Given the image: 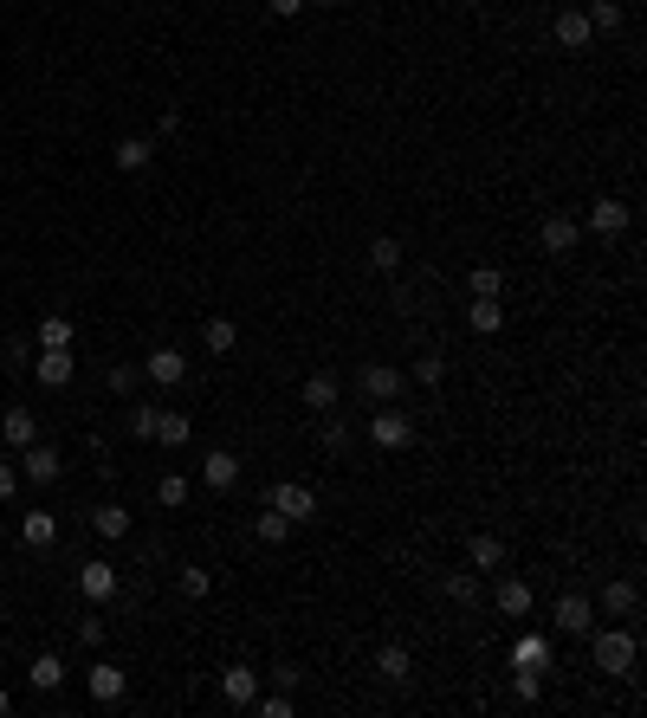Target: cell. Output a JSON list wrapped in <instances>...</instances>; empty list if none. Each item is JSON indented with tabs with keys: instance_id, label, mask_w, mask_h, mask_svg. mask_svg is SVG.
Masks as SVG:
<instances>
[{
	"instance_id": "6da1fadb",
	"label": "cell",
	"mask_w": 647,
	"mask_h": 718,
	"mask_svg": "<svg viewBox=\"0 0 647 718\" xmlns=\"http://www.w3.org/2000/svg\"><path fill=\"white\" fill-rule=\"evenodd\" d=\"M635 634L628 628H589V660H596V673H609V680H628L635 673Z\"/></svg>"
},
{
	"instance_id": "7a4b0ae2",
	"label": "cell",
	"mask_w": 647,
	"mask_h": 718,
	"mask_svg": "<svg viewBox=\"0 0 647 718\" xmlns=\"http://www.w3.org/2000/svg\"><path fill=\"white\" fill-rule=\"evenodd\" d=\"M20 479H33V486H52V479L65 473V460H59V447H52V440H33V447H20Z\"/></svg>"
},
{
	"instance_id": "3957f363",
	"label": "cell",
	"mask_w": 647,
	"mask_h": 718,
	"mask_svg": "<svg viewBox=\"0 0 647 718\" xmlns=\"http://www.w3.org/2000/svg\"><path fill=\"white\" fill-rule=\"evenodd\" d=\"M369 440H376L382 453H402L408 440H415V421H408L402 408H389V402H382V414H376V421H369Z\"/></svg>"
},
{
	"instance_id": "277c9868",
	"label": "cell",
	"mask_w": 647,
	"mask_h": 718,
	"mask_svg": "<svg viewBox=\"0 0 647 718\" xmlns=\"http://www.w3.org/2000/svg\"><path fill=\"white\" fill-rule=\"evenodd\" d=\"M201 486H208V492H233V486H240V453H233V447H208V453H201Z\"/></svg>"
},
{
	"instance_id": "5b68a950",
	"label": "cell",
	"mask_w": 647,
	"mask_h": 718,
	"mask_svg": "<svg viewBox=\"0 0 647 718\" xmlns=\"http://www.w3.org/2000/svg\"><path fill=\"white\" fill-rule=\"evenodd\" d=\"M272 505H279L285 518L292 524H305V518H318V492L305 486V479H279V486H272Z\"/></svg>"
},
{
	"instance_id": "8992f818",
	"label": "cell",
	"mask_w": 647,
	"mask_h": 718,
	"mask_svg": "<svg viewBox=\"0 0 647 718\" xmlns=\"http://www.w3.org/2000/svg\"><path fill=\"white\" fill-rule=\"evenodd\" d=\"M298 402H305L311 414H337V402H343V382L330 376V369H318V376H305V382H298Z\"/></svg>"
},
{
	"instance_id": "52a82bcc",
	"label": "cell",
	"mask_w": 647,
	"mask_h": 718,
	"mask_svg": "<svg viewBox=\"0 0 647 718\" xmlns=\"http://www.w3.org/2000/svg\"><path fill=\"white\" fill-rule=\"evenodd\" d=\"M143 376H149V382H162V389H175V382H188V356L175 350V343H162V350H149V356H143Z\"/></svg>"
},
{
	"instance_id": "ba28073f",
	"label": "cell",
	"mask_w": 647,
	"mask_h": 718,
	"mask_svg": "<svg viewBox=\"0 0 647 718\" xmlns=\"http://www.w3.org/2000/svg\"><path fill=\"white\" fill-rule=\"evenodd\" d=\"M78 596H85V602H110V596H117V563L85 557V570H78Z\"/></svg>"
},
{
	"instance_id": "9c48e42d",
	"label": "cell",
	"mask_w": 647,
	"mask_h": 718,
	"mask_svg": "<svg viewBox=\"0 0 647 718\" xmlns=\"http://www.w3.org/2000/svg\"><path fill=\"white\" fill-rule=\"evenodd\" d=\"M596 628V602L576 596V589H563L557 596V634H589Z\"/></svg>"
},
{
	"instance_id": "30bf717a",
	"label": "cell",
	"mask_w": 647,
	"mask_h": 718,
	"mask_svg": "<svg viewBox=\"0 0 647 718\" xmlns=\"http://www.w3.org/2000/svg\"><path fill=\"white\" fill-rule=\"evenodd\" d=\"M628 220H635V207H628L622 195H602L596 207H589V227H596L602 240H615V233H628Z\"/></svg>"
},
{
	"instance_id": "8fae6325",
	"label": "cell",
	"mask_w": 647,
	"mask_h": 718,
	"mask_svg": "<svg viewBox=\"0 0 647 718\" xmlns=\"http://www.w3.org/2000/svg\"><path fill=\"white\" fill-rule=\"evenodd\" d=\"M550 39H557L563 52H583V46H589V39H596V33H589L583 7H557V20H550Z\"/></svg>"
},
{
	"instance_id": "7c38bea8",
	"label": "cell",
	"mask_w": 647,
	"mask_h": 718,
	"mask_svg": "<svg viewBox=\"0 0 647 718\" xmlns=\"http://www.w3.org/2000/svg\"><path fill=\"white\" fill-rule=\"evenodd\" d=\"M538 240H544V253H550V259H570V253H576V240H583V227H576L570 214H550L544 227H538Z\"/></svg>"
},
{
	"instance_id": "4fadbf2b",
	"label": "cell",
	"mask_w": 647,
	"mask_h": 718,
	"mask_svg": "<svg viewBox=\"0 0 647 718\" xmlns=\"http://www.w3.org/2000/svg\"><path fill=\"white\" fill-rule=\"evenodd\" d=\"M363 395H369V402H395V395H402V363H369L363 369Z\"/></svg>"
},
{
	"instance_id": "5bb4252c",
	"label": "cell",
	"mask_w": 647,
	"mask_h": 718,
	"mask_svg": "<svg viewBox=\"0 0 647 718\" xmlns=\"http://www.w3.org/2000/svg\"><path fill=\"white\" fill-rule=\"evenodd\" d=\"M26 369H33L46 389H65V382L78 376V356L72 350H39V363H26Z\"/></svg>"
},
{
	"instance_id": "9a60e30c",
	"label": "cell",
	"mask_w": 647,
	"mask_h": 718,
	"mask_svg": "<svg viewBox=\"0 0 647 718\" xmlns=\"http://www.w3.org/2000/svg\"><path fill=\"white\" fill-rule=\"evenodd\" d=\"M492 609L505 621H525L531 615V583H518V576H499V589H492Z\"/></svg>"
},
{
	"instance_id": "2e32d148",
	"label": "cell",
	"mask_w": 647,
	"mask_h": 718,
	"mask_svg": "<svg viewBox=\"0 0 647 718\" xmlns=\"http://www.w3.org/2000/svg\"><path fill=\"white\" fill-rule=\"evenodd\" d=\"M466 570H479V576H492V570H505V537H492V531H479L473 544H466Z\"/></svg>"
},
{
	"instance_id": "e0dca14e",
	"label": "cell",
	"mask_w": 647,
	"mask_h": 718,
	"mask_svg": "<svg viewBox=\"0 0 647 718\" xmlns=\"http://www.w3.org/2000/svg\"><path fill=\"white\" fill-rule=\"evenodd\" d=\"M220 699H227V706H253V699H259V673L246 667V660H240V667H227V673H220Z\"/></svg>"
},
{
	"instance_id": "ac0fdd59",
	"label": "cell",
	"mask_w": 647,
	"mask_h": 718,
	"mask_svg": "<svg viewBox=\"0 0 647 718\" xmlns=\"http://www.w3.org/2000/svg\"><path fill=\"white\" fill-rule=\"evenodd\" d=\"M596 609H602V615H609V621H628V615H635V609H641V589H635V583H628V576H615V583H609V589H602V602H596Z\"/></svg>"
},
{
	"instance_id": "d6986e66",
	"label": "cell",
	"mask_w": 647,
	"mask_h": 718,
	"mask_svg": "<svg viewBox=\"0 0 647 718\" xmlns=\"http://www.w3.org/2000/svg\"><path fill=\"white\" fill-rule=\"evenodd\" d=\"M20 544H26V550H52V544H59V518L33 505V512L20 518Z\"/></svg>"
},
{
	"instance_id": "ffe728a7",
	"label": "cell",
	"mask_w": 647,
	"mask_h": 718,
	"mask_svg": "<svg viewBox=\"0 0 647 718\" xmlns=\"http://www.w3.org/2000/svg\"><path fill=\"white\" fill-rule=\"evenodd\" d=\"M110 162H117L123 175H143L149 162H156V143H149V136H123V143L110 149Z\"/></svg>"
},
{
	"instance_id": "44dd1931",
	"label": "cell",
	"mask_w": 647,
	"mask_h": 718,
	"mask_svg": "<svg viewBox=\"0 0 647 718\" xmlns=\"http://www.w3.org/2000/svg\"><path fill=\"white\" fill-rule=\"evenodd\" d=\"M0 434H7L13 453L33 447V440H39V414H33V408H7V414H0Z\"/></svg>"
},
{
	"instance_id": "7402d4cb",
	"label": "cell",
	"mask_w": 647,
	"mask_h": 718,
	"mask_svg": "<svg viewBox=\"0 0 647 718\" xmlns=\"http://www.w3.org/2000/svg\"><path fill=\"white\" fill-rule=\"evenodd\" d=\"M376 673H382L389 686H408V680H415V660H408V647H402V641H389V647L376 654Z\"/></svg>"
},
{
	"instance_id": "603a6c76",
	"label": "cell",
	"mask_w": 647,
	"mask_h": 718,
	"mask_svg": "<svg viewBox=\"0 0 647 718\" xmlns=\"http://www.w3.org/2000/svg\"><path fill=\"white\" fill-rule=\"evenodd\" d=\"M123 667H110V660H98V667H91V699H98V706H117L123 699Z\"/></svg>"
},
{
	"instance_id": "cb8c5ba5",
	"label": "cell",
	"mask_w": 647,
	"mask_h": 718,
	"mask_svg": "<svg viewBox=\"0 0 647 718\" xmlns=\"http://www.w3.org/2000/svg\"><path fill=\"white\" fill-rule=\"evenodd\" d=\"M466 324H473L479 337H499L505 330V305L499 298H473V305H466Z\"/></svg>"
},
{
	"instance_id": "d4e9b609",
	"label": "cell",
	"mask_w": 647,
	"mask_h": 718,
	"mask_svg": "<svg viewBox=\"0 0 647 718\" xmlns=\"http://www.w3.org/2000/svg\"><path fill=\"white\" fill-rule=\"evenodd\" d=\"M518 667H525V673H544L550 667V641H544V634H525V641L512 647V673Z\"/></svg>"
},
{
	"instance_id": "484cf974",
	"label": "cell",
	"mask_w": 647,
	"mask_h": 718,
	"mask_svg": "<svg viewBox=\"0 0 647 718\" xmlns=\"http://www.w3.org/2000/svg\"><path fill=\"white\" fill-rule=\"evenodd\" d=\"M156 440H162V447H188V440H195V421L175 414V408H162L156 414Z\"/></svg>"
},
{
	"instance_id": "4316f807",
	"label": "cell",
	"mask_w": 647,
	"mask_h": 718,
	"mask_svg": "<svg viewBox=\"0 0 647 718\" xmlns=\"http://www.w3.org/2000/svg\"><path fill=\"white\" fill-rule=\"evenodd\" d=\"M26 680H33V693H59V686H65V660L59 654H39L33 667H26Z\"/></svg>"
},
{
	"instance_id": "83f0119b",
	"label": "cell",
	"mask_w": 647,
	"mask_h": 718,
	"mask_svg": "<svg viewBox=\"0 0 647 718\" xmlns=\"http://www.w3.org/2000/svg\"><path fill=\"white\" fill-rule=\"evenodd\" d=\"M233 343H240V330H233V317H208V324H201V350H208V356H227Z\"/></svg>"
},
{
	"instance_id": "f1b7e54d",
	"label": "cell",
	"mask_w": 647,
	"mask_h": 718,
	"mask_svg": "<svg viewBox=\"0 0 647 718\" xmlns=\"http://www.w3.org/2000/svg\"><path fill=\"white\" fill-rule=\"evenodd\" d=\"M33 350H72V317H39V337H33Z\"/></svg>"
},
{
	"instance_id": "f546056e",
	"label": "cell",
	"mask_w": 647,
	"mask_h": 718,
	"mask_svg": "<svg viewBox=\"0 0 647 718\" xmlns=\"http://www.w3.org/2000/svg\"><path fill=\"white\" fill-rule=\"evenodd\" d=\"M369 266L376 272H402V240H395V233H376V240H369Z\"/></svg>"
},
{
	"instance_id": "4dcf8cb0",
	"label": "cell",
	"mask_w": 647,
	"mask_h": 718,
	"mask_svg": "<svg viewBox=\"0 0 647 718\" xmlns=\"http://www.w3.org/2000/svg\"><path fill=\"white\" fill-rule=\"evenodd\" d=\"M253 531H259V544H285V537H292V518H285L279 505H266V512L253 518Z\"/></svg>"
},
{
	"instance_id": "1f68e13d",
	"label": "cell",
	"mask_w": 647,
	"mask_h": 718,
	"mask_svg": "<svg viewBox=\"0 0 647 718\" xmlns=\"http://www.w3.org/2000/svg\"><path fill=\"white\" fill-rule=\"evenodd\" d=\"M91 531L98 537H123L130 531V512H123V505H91Z\"/></svg>"
},
{
	"instance_id": "d6a6232c",
	"label": "cell",
	"mask_w": 647,
	"mask_h": 718,
	"mask_svg": "<svg viewBox=\"0 0 647 718\" xmlns=\"http://www.w3.org/2000/svg\"><path fill=\"white\" fill-rule=\"evenodd\" d=\"M156 505H162V512H182V505H188V479L182 473H162L156 479Z\"/></svg>"
},
{
	"instance_id": "836d02e7",
	"label": "cell",
	"mask_w": 647,
	"mask_h": 718,
	"mask_svg": "<svg viewBox=\"0 0 647 718\" xmlns=\"http://www.w3.org/2000/svg\"><path fill=\"white\" fill-rule=\"evenodd\" d=\"M447 602L473 609V602H479V570H453V576H447Z\"/></svg>"
},
{
	"instance_id": "e575fe53",
	"label": "cell",
	"mask_w": 647,
	"mask_h": 718,
	"mask_svg": "<svg viewBox=\"0 0 647 718\" xmlns=\"http://www.w3.org/2000/svg\"><path fill=\"white\" fill-rule=\"evenodd\" d=\"M583 20H589V33H615V26H622V7H615V0H589Z\"/></svg>"
},
{
	"instance_id": "d590c367",
	"label": "cell",
	"mask_w": 647,
	"mask_h": 718,
	"mask_svg": "<svg viewBox=\"0 0 647 718\" xmlns=\"http://www.w3.org/2000/svg\"><path fill=\"white\" fill-rule=\"evenodd\" d=\"M415 382H421V389H440V382H447V356H415Z\"/></svg>"
},
{
	"instance_id": "8d00e7d4",
	"label": "cell",
	"mask_w": 647,
	"mask_h": 718,
	"mask_svg": "<svg viewBox=\"0 0 647 718\" xmlns=\"http://www.w3.org/2000/svg\"><path fill=\"white\" fill-rule=\"evenodd\" d=\"M175 589H182L188 602H201V596H208V589H214V576H208V570H195V563H188V570L175 576Z\"/></svg>"
},
{
	"instance_id": "74e56055",
	"label": "cell",
	"mask_w": 647,
	"mask_h": 718,
	"mask_svg": "<svg viewBox=\"0 0 647 718\" xmlns=\"http://www.w3.org/2000/svg\"><path fill=\"white\" fill-rule=\"evenodd\" d=\"M110 395H136V382H143V369H136V363H110Z\"/></svg>"
},
{
	"instance_id": "f35d334b",
	"label": "cell",
	"mask_w": 647,
	"mask_h": 718,
	"mask_svg": "<svg viewBox=\"0 0 647 718\" xmlns=\"http://www.w3.org/2000/svg\"><path fill=\"white\" fill-rule=\"evenodd\" d=\"M466 285H473V298H499V292H505V272H499V266H479Z\"/></svg>"
},
{
	"instance_id": "ab89813d",
	"label": "cell",
	"mask_w": 647,
	"mask_h": 718,
	"mask_svg": "<svg viewBox=\"0 0 647 718\" xmlns=\"http://www.w3.org/2000/svg\"><path fill=\"white\" fill-rule=\"evenodd\" d=\"M156 414L162 408H130V421H123V427H130V440H156Z\"/></svg>"
},
{
	"instance_id": "60d3db41",
	"label": "cell",
	"mask_w": 647,
	"mask_h": 718,
	"mask_svg": "<svg viewBox=\"0 0 647 718\" xmlns=\"http://www.w3.org/2000/svg\"><path fill=\"white\" fill-rule=\"evenodd\" d=\"M253 712H259V718H292V693H285V686H279V693L253 699Z\"/></svg>"
},
{
	"instance_id": "b9f144b4",
	"label": "cell",
	"mask_w": 647,
	"mask_h": 718,
	"mask_svg": "<svg viewBox=\"0 0 647 718\" xmlns=\"http://www.w3.org/2000/svg\"><path fill=\"white\" fill-rule=\"evenodd\" d=\"M324 447L330 453H350V427H343L337 414H324Z\"/></svg>"
},
{
	"instance_id": "7bdbcfd3",
	"label": "cell",
	"mask_w": 647,
	"mask_h": 718,
	"mask_svg": "<svg viewBox=\"0 0 647 718\" xmlns=\"http://www.w3.org/2000/svg\"><path fill=\"white\" fill-rule=\"evenodd\" d=\"M13 492H20V466H13V460H0V505H7Z\"/></svg>"
},
{
	"instance_id": "ee69618b",
	"label": "cell",
	"mask_w": 647,
	"mask_h": 718,
	"mask_svg": "<svg viewBox=\"0 0 647 718\" xmlns=\"http://www.w3.org/2000/svg\"><path fill=\"white\" fill-rule=\"evenodd\" d=\"M512 686H518V699H538V693H544V673H525V667H518Z\"/></svg>"
},
{
	"instance_id": "f6af8a7d",
	"label": "cell",
	"mask_w": 647,
	"mask_h": 718,
	"mask_svg": "<svg viewBox=\"0 0 647 718\" xmlns=\"http://www.w3.org/2000/svg\"><path fill=\"white\" fill-rule=\"evenodd\" d=\"M78 641H85V647H104V621H98V615L78 621Z\"/></svg>"
},
{
	"instance_id": "bcb514c9",
	"label": "cell",
	"mask_w": 647,
	"mask_h": 718,
	"mask_svg": "<svg viewBox=\"0 0 647 718\" xmlns=\"http://www.w3.org/2000/svg\"><path fill=\"white\" fill-rule=\"evenodd\" d=\"M26 356H33V343H26V337H7V363L26 369Z\"/></svg>"
},
{
	"instance_id": "7dc6e473",
	"label": "cell",
	"mask_w": 647,
	"mask_h": 718,
	"mask_svg": "<svg viewBox=\"0 0 647 718\" xmlns=\"http://www.w3.org/2000/svg\"><path fill=\"white\" fill-rule=\"evenodd\" d=\"M266 13H279V20H298V13H305V0H266Z\"/></svg>"
},
{
	"instance_id": "c3c4849f",
	"label": "cell",
	"mask_w": 647,
	"mask_h": 718,
	"mask_svg": "<svg viewBox=\"0 0 647 718\" xmlns=\"http://www.w3.org/2000/svg\"><path fill=\"white\" fill-rule=\"evenodd\" d=\"M13 712V693H0V718H7Z\"/></svg>"
},
{
	"instance_id": "681fc988",
	"label": "cell",
	"mask_w": 647,
	"mask_h": 718,
	"mask_svg": "<svg viewBox=\"0 0 647 718\" xmlns=\"http://www.w3.org/2000/svg\"><path fill=\"white\" fill-rule=\"evenodd\" d=\"M305 7H337V0H305Z\"/></svg>"
},
{
	"instance_id": "f907efd6",
	"label": "cell",
	"mask_w": 647,
	"mask_h": 718,
	"mask_svg": "<svg viewBox=\"0 0 647 718\" xmlns=\"http://www.w3.org/2000/svg\"><path fill=\"white\" fill-rule=\"evenodd\" d=\"M557 7H576V0H557Z\"/></svg>"
}]
</instances>
